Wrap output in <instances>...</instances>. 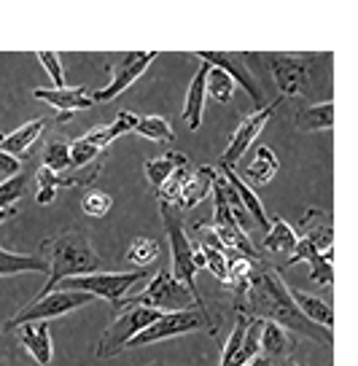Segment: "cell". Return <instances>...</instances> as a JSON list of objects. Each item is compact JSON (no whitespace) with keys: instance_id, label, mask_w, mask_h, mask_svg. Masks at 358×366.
<instances>
[{"instance_id":"1","label":"cell","mask_w":358,"mask_h":366,"mask_svg":"<svg viewBox=\"0 0 358 366\" xmlns=\"http://www.w3.org/2000/svg\"><path fill=\"white\" fill-rule=\"evenodd\" d=\"M237 312L245 315V318L269 320V323L280 326L286 334H297V337L321 342V345H326V347L334 345L332 332H326L321 326L310 323V320L297 310V305L291 302L289 286L283 283L280 269L267 267V264H259V267H256L251 288H248V294H245L243 302L237 305Z\"/></svg>"},{"instance_id":"2","label":"cell","mask_w":358,"mask_h":366,"mask_svg":"<svg viewBox=\"0 0 358 366\" xmlns=\"http://www.w3.org/2000/svg\"><path fill=\"white\" fill-rule=\"evenodd\" d=\"M41 253H44V262H46L49 280L35 294V299L57 291L62 280L100 272V256L92 251L89 237L81 229H68V232H62L57 237L44 240L41 242Z\"/></svg>"},{"instance_id":"3","label":"cell","mask_w":358,"mask_h":366,"mask_svg":"<svg viewBox=\"0 0 358 366\" xmlns=\"http://www.w3.org/2000/svg\"><path fill=\"white\" fill-rule=\"evenodd\" d=\"M297 248L289 256V264L307 262L310 277L318 286H332L334 280V224L326 210H307L299 224Z\"/></svg>"},{"instance_id":"4","label":"cell","mask_w":358,"mask_h":366,"mask_svg":"<svg viewBox=\"0 0 358 366\" xmlns=\"http://www.w3.org/2000/svg\"><path fill=\"white\" fill-rule=\"evenodd\" d=\"M159 213H162V221H164V234H167V240H170V253H173V277L181 283V286L192 294L194 299V307L197 312H202L205 318L210 320L208 315V305H205V299L199 294V288H197V269H194V251H192V242H189V234H186V227L184 221H181V210L173 205H164L159 202ZM213 323V320H210Z\"/></svg>"},{"instance_id":"5","label":"cell","mask_w":358,"mask_h":366,"mask_svg":"<svg viewBox=\"0 0 358 366\" xmlns=\"http://www.w3.org/2000/svg\"><path fill=\"white\" fill-rule=\"evenodd\" d=\"M127 307H149V310H156V312L167 315V312H184V310H192L194 307V299H192V294L175 280L173 274L162 269V272H156L154 277H151L149 288H146L143 294L121 299L119 312ZM119 312H116V315H119Z\"/></svg>"},{"instance_id":"6","label":"cell","mask_w":358,"mask_h":366,"mask_svg":"<svg viewBox=\"0 0 358 366\" xmlns=\"http://www.w3.org/2000/svg\"><path fill=\"white\" fill-rule=\"evenodd\" d=\"M140 280H146V269H135V272H92V274H81V277L62 280L59 288L62 291H84L89 297H103L119 312L124 294L135 283H140Z\"/></svg>"},{"instance_id":"7","label":"cell","mask_w":358,"mask_h":366,"mask_svg":"<svg viewBox=\"0 0 358 366\" xmlns=\"http://www.w3.org/2000/svg\"><path fill=\"white\" fill-rule=\"evenodd\" d=\"M264 59L272 79H275L280 97H299L310 86L312 73V54H286V51H267V54H256Z\"/></svg>"},{"instance_id":"8","label":"cell","mask_w":358,"mask_h":366,"mask_svg":"<svg viewBox=\"0 0 358 366\" xmlns=\"http://www.w3.org/2000/svg\"><path fill=\"white\" fill-rule=\"evenodd\" d=\"M94 297L89 294H84V291H51L46 297L41 299H33L27 307H22L11 320H9V329H19L24 323H46V320H54V318H62V315H68L73 310L84 307V305H92Z\"/></svg>"},{"instance_id":"9","label":"cell","mask_w":358,"mask_h":366,"mask_svg":"<svg viewBox=\"0 0 358 366\" xmlns=\"http://www.w3.org/2000/svg\"><path fill=\"white\" fill-rule=\"evenodd\" d=\"M202 329H210V334H216V323H210L202 312L197 310H184V312H167V315H159L151 326H146L140 334H135L129 340L127 347H143V345L151 342H162V340H170V337H178V334H192V332H202Z\"/></svg>"},{"instance_id":"10","label":"cell","mask_w":358,"mask_h":366,"mask_svg":"<svg viewBox=\"0 0 358 366\" xmlns=\"http://www.w3.org/2000/svg\"><path fill=\"white\" fill-rule=\"evenodd\" d=\"M162 312H156V310H149V307H127L121 310L116 320L108 326V332L103 334V340L97 345V358H114L119 355L121 350H127L129 340L140 334L146 326H151L154 320L159 318Z\"/></svg>"},{"instance_id":"11","label":"cell","mask_w":358,"mask_h":366,"mask_svg":"<svg viewBox=\"0 0 358 366\" xmlns=\"http://www.w3.org/2000/svg\"><path fill=\"white\" fill-rule=\"evenodd\" d=\"M103 164H105V154L100 159H94L92 164H86V167H70V170L59 172V175L41 167L38 170V202L49 205L54 199L57 189H86V186H92L100 178Z\"/></svg>"},{"instance_id":"12","label":"cell","mask_w":358,"mask_h":366,"mask_svg":"<svg viewBox=\"0 0 358 366\" xmlns=\"http://www.w3.org/2000/svg\"><path fill=\"white\" fill-rule=\"evenodd\" d=\"M280 105H283V97L272 100L269 105H262L259 111H254V114L245 119L243 124L237 127V132L232 135L227 151L221 154V164H224V167L234 170V164L243 159V154L251 149V143H254L256 137H259V132H262V129L269 124V119L277 114V108H280Z\"/></svg>"},{"instance_id":"13","label":"cell","mask_w":358,"mask_h":366,"mask_svg":"<svg viewBox=\"0 0 358 366\" xmlns=\"http://www.w3.org/2000/svg\"><path fill=\"white\" fill-rule=\"evenodd\" d=\"M156 57H159L156 51H127L119 68H108V70H114V79H111V84H108L105 89L94 92L92 103H111L119 94H124V92L149 70V65Z\"/></svg>"},{"instance_id":"14","label":"cell","mask_w":358,"mask_h":366,"mask_svg":"<svg viewBox=\"0 0 358 366\" xmlns=\"http://www.w3.org/2000/svg\"><path fill=\"white\" fill-rule=\"evenodd\" d=\"M194 57L199 59V62L210 65V68H219L221 73H227L234 84H240V86L248 92V97H251V103L256 105V111L264 105V94L259 89L256 79L251 76L248 65H245V54H237V51H197Z\"/></svg>"},{"instance_id":"15","label":"cell","mask_w":358,"mask_h":366,"mask_svg":"<svg viewBox=\"0 0 358 366\" xmlns=\"http://www.w3.org/2000/svg\"><path fill=\"white\" fill-rule=\"evenodd\" d=\"M35 100H44L59 111V124L70 122L76 111H86L92 108V94L86 86H62V89H35Z\"/></svg>"},{"instance_id":"16","label":"cell","mask_w":358,"mask_h":366,"mask_svg":"<svg viewBox=\"0 0 358 366\" xmlns=\"http://www.w3.org/2000/svg\"><path fill=\"white\" fill-rule=\"evenodd\" d=\"M219 167H221V172H224L221 178H224V181H227V183L232 186V192L237 194V199H240V205H243V210H245V213H248L251 218H254L256 227L264 229V232H267V229H269V216L264 213V205H262V199H259V194H256L254 189H251V183H245L243 178L237 175V172L229 170V167H224V164H219Z\"/></svg>"},{"instance_id":"17","label":"cell","mask_w":358,"mask_h":366,"mask_svg":"<svg viewBox=\"0 0 358 366\" xmlns=\"http://www.w3.org/2000/svg\"><path fill=\"white\" fill-rule=\"evenodd\" d=\"M19 342L27 347V353L35 358V364L49 366L54 358V347H51V332L49 323H24L19 326Z\"/></svg>"},{"instance_id":"18","label":"cell","mask_w":358,"mask_h":366,"mask_svg":"<svg viewBox=\"0 0 358 366\" xmlns=\"http://www.w3.org/2000/svg\"><path fill=\"white\" fill-rule=\"evenodd\" d=\"M208 65L202 62L199 68H197L194 79L189 84V89H186V100H184V122L186 127L197 132L199 127H202V114H205V79H208Z\"/></svg>"},{"instance_id":"19","label":"cell","mask_w":358,"mask_h":366,"mask_svg":"<svg viewBox=\"0 0 358 366\" xmlns=\"http://www.w3.org/2000/svg\"><path fill=\"white\" fill-rule=\"evenodd\" d=\"M44 129H46V122L44 119H35V122H27V124H22L19 129H14V132H0V151L14 157V159H19V157L27 154V149L33 146L35 140L41 137Z\"/></svg>"},{"instance_id":"20","label":"cell","mask_w":358,"mask_h":366,"mask_svg":"<svg viewBox=\"0 0 358 366\" xmlns=\"http://www.w3.org/2000/svg\"><path fill=\"white\" fill-rule=\"evenodd\" d=\"M291 302L297 305V310H299L304 318L310 320V323H315V326H321V329H326V332H332V326H334V310H332V305H326L321 297H315V294H307V291H289Z\"/></svg>"},{"instance_id":"21","label":"cell","mask_w":358,"mask_h":366,"mask_svg":"<svg viewBox=\"0 0 358 366\" xmlns=\"http://www.w3.org/2000/svg\"><path fill=\"white\" fill-rule=\"evenodd\" d=\"M216 175H219V172L213 170V167H208V164L197 167V170L189 175L184 192H181L178 210H192V207H197L202 199H208L210 189H213V181H216Z\"/></svg>"},{"instance_id":"22","label":"cell","mask_w":358,"mask_h":366,"mask_svg":"<svg viewBox=\"0 0 358 366\" xmlns=\"http://www.w3.org/2000/svg\"><path fill=\"white\" fill-rule=\"evenodd\" d=\"M291 350V340L289 334L283 332L280 326L269 323V320H262V337H259V355L269 361L272 366H277L280 361L289 358Z\"/></svg>"},{"instance_id":"23","label":"cell","mask_w":358,"mask_h":366,"mask_svg":"<svg viewBox=\"0 0 358 366\" xmlns=\"http://www.w3.org/2000/svg\"><path fill=\"white\" fill-rule=\"evenodd\" d=\"M294 127L299 132H324V129H332L334 127V103L326 100V103L302 108L299 114L294 116Z\"/></svg>"},{"instance_id":"24","label":"cell","mask_w":358,"mask_h":366,"mask_svg":"<svg viewBox=\"0 0 358 366\" xmlns=\"http://www.w3.org/2000/svg\"><path fill=\"white\" fill-rule=\"evenodd\" d=\"M135 124H138V116L129 114V111H121V114L114 119V124L97 127V129H92V132H86V140L92 143L94 149L108 151V146L114 143L116 137L124 135V132H132V129H135Z\"/></svg>"},{"instance_id":"25","label":"cell","mask_w":358,"mask_h":366,"mask_svg":"<svg viewBox=\"0 0 358 366\" xmlns=\"http://www.w3.org/2000/svg\"><path fill=\"white\" fill-rule=\"evenodd\" d=\"M264 251L269 253H294L297 248V232L283 221L280 216H275L269 221V229H267V237H264Z\"/></svg>"},{"instance_id":"26","label":"cell","mask_w":358,"mask_h":366,"mask_svg":"<svg viewBox=\"0 0 358 366\" xmlns=\"http://www.w3.org/2000/svg\"><path fill=\"white\" fill-rule=\"evenodd\" d=\"M22 272H46V262H41L35 256H27V253H14L0 248V277H11V274Z\"/></svg>"},{"instance_id":"27","label":"cell","mask_w":358,"mask_h":366,"mask_svg":"<svg viewBox=\"0 0 358 366\" xmlns=\"http://www.w3.org/2000/svg\"><path fill=\"white\" fill-rule=\"evenodd\" d=\"M178 167H189V159L184 154H162V157H154L146 162V175H149L151 186L159 189Z\"/></svg>"},{"instance_id":"28","label":"cell","mask_w":358,"mask_h":366,"mask_svg":"<svg viewBox=\"0 0 358 366\" xmlns=\"http://www.w3.org/2000/svg\"><path fill=\"white\" fill-rule=\"evenodd\" d=\"M277 170H280V162H277L275 151L267 149V146H262V149L256 151L254 159H251V164H248V181L264 186V183H269L272 178H275ZM248 181H245V183H248Z\"/></svg>"},{"instance_id":"29","label":"cell","mask_w":358,"mask_h":366,"mask_svg":"<svg viewBox=\"0 0 358 366\" xmlns=\"http://www.w3.org/2000/svg\"><path fill=\"white\" fill-rule=\"evenodd\" d=\"M132 132H138L140 137L154 140V143H173L175 140L173 127L162 116H143V119H138V124H135Z\"/></svg>"},{"instance_id":"30","label":"cell","mask_w":358,"mask_h":366,"mask_svg":"<svg viewBox=\"0 0 358 366\" xmlns=\"http://www.w3.org/2000/svg\"><path fill=\"white\" fill-rule=\"evenodd\" d=\"M44 170L54 172V175L70 170V143L59 140V137L49 140L44 149Z\"/></svg>"},{"instance_id":"31","label":"cell","mask_w":358,"mask_h":366,"mask_svg":"<svg viewBox=\"0 0 358 366\" xmlns=\"http://www.w3.org/2000/svg\"><path fill=\"white\" fill-rule=\"evenodd\" d=\"M205 94H210L213 100H219L221 105H229L232 97H234V81L227 73H221L219 68H210L208 79H205Z\"/></svg>"},{"instance_id":"32","label":"cell","mask_w":358,"mask_h":366,"mask_svg":"<svg viewBox=\"0 0 358 366\" xmlns=\"http://www.w3.org/2000/svg\"><path fill=\"white\" fill-rule=\"evenodd\" d=\"M27 181H30L27 172H16L11 178L0 181V210L16 207V202H19L24 197V192H27Z\"/></svg>"},{"instance_id":"33","label":"cell","mask_w":358,"mask_h":366,"mask_svg":"<svg viewBox=\"0 0 358 366\" xmlns=\"http://www.w3.org/2000/svg\"><path fill=\"white\" fill-rule=\"evenodd\" d=\"M159 253H162V248H159L156 240H151V237H135L127 251V262L138 264L140 269H146L149 264H154L159 259Z\"/></svg>"},{"instance_id":"34","label":"cell","mask_w":358,"mask_h":366,"mask_svg":"<svg viewBox=\"0 0 358 366\" xmlns=\"http://www.w3.org/2000/svg\"><path fill=\"white\" fill-rule=\"evenodd\" d=\"M189 175H192V170L189 167H178V170L167 178V181L156 189L159 192V202H164V205H173V207H178V199H181V192H184V186H186V181H189Z\"/></svg>"},{"instance_id":"35","label":"cell","mask_w":358,"mask_h":366,"mask_svg":"<svg viewBox=\"0 0 358 366\" xmlns=\"http://www.w3.org/2000/svg\"><path fill=\"white\" fill-rule=\"evenodd\" d=\"M245 326H248V318L237 312V320H234V329H232L229 340H227V347H224V355H221V366H232V361L240 353V345H243L245 337Z\"/></svg>"},{"instance_id":"36","label":"cell","mask_w":358,"mask_h":366,"mask_svg":"<svg viewBox=\"0 0 358 366\" xmlns=\"http://www.w3.org/2000/svg\"><path fill=\"white\" fill-rule=\"evenodd\" d=\"M199 253H202L205 269H208L210 274H216L221 283L227 286V274H229V259H227V253L213 251V248H199Z\"/></svg>"},{"instance_id":"37","label":"cell","mask_w":358,"mask_h":366,"mask_svg":"<svg viewBox=\"0 0 358 366\" xmlns=\"http://www.w3.org/2000/svg\"><path fill=\"white\" fill-rule=\"evenodd\" d=\"M111 205H114V202H111V197L105 194V192H86V194L81 197V210L89 218L108 216Z\"/></svg>"},{"instance_id":"38","label":"cell","mask_w":358,"mask_h":366,"mask_svg":"<svg viewBox=\"0 0 358 366\" xmlns=\"http://www.w3.org/2000/svg\"><path fill=\"white\" fill-rule=\"evenodd\" d=\"M38 62L46 68L51 81L57 84L54 89H62V86H65V70H62V59H59L57 51H38Z\"/></svg>"},{"instance_id":"39","label":"cell","mask_w":358,"mask_h":366,"mask_svg":"<svg viewBox=\"0 0 358 366\" xmlns=\"http://www.w3.org/2000/svg\"><path fill=\"white\" fill-rule=\"evenodd\" d=\"M16 172H22V162L9 157V154H3L0 151V181H6V178H11Z\"/></svg>"},{"instance_id":"40","label":"cell","mask_w":358,"mask_h":366,"mask_svg":"<svg viewBox=\"0 0 358 366\" xmlns=\"http://www.w3.org/2000/svg\"><path fill=\"white\" fill-rule=\"evenodd\" d=\"M16 216V207H9V210H0V224L3 221H9V218H14Z\"/></svg>"},{"instance_id":"41","label":"cell","mask_w":358,"mask_h":366,"mask_svg":"<svg viewBox=\"0 0 358 366\" xmlns=\"http://www.w3.org/2000/svg\"><path fill=\"white\" fill-rule=\"evenodd\" d=\"M245 366H272V364H269V361H264L262 355H256L254 361H248V364H245Z\"/></svg>"},{"instance_id":"42","label":"cell","mask_w":358,"mask_h":366,"mask_svg":"<svg viewBox=\"0 0 358 366\" xmlns=\"http://www.w3.org/2000/svg\"><path fill=\"white\" fill-rule=\"evenodd\" d=\"M277 366H299V364H294L291 358H286V361H280V364H277Z\"/></svg>"},{"instance_id":"43","label":"cell","mask_w":358,"mask_h":366,"mask_svg":"<svg viewBox=\"0 0 358 366\" xmlns=\"http://www.w3.org/2000/svg\"><path fill=\"white\" fill-rule=\"evenodd\" d=\"M149 366H154V364H149Z\"/></svg>"}]
</instances>
